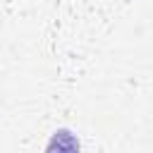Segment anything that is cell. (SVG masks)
Here are the masks:
<instances>
[{
    "instance_id": "6da1fadb",
    "label": "cell",
    "mask_w": 153,
    "mask_h": 153,
    "mask_svg": "<svg viewBox=\"0 0 153 153\" xmlns=\"http://www.w3.org/2000/svg\"><path fill=\"white\" fill-rule=\"evenodd\" d=\"M53 148H67V151H76L79 148V141L67 131V129H62V131H55V136H53V141L48 143V151H53Z\"/></svg>"
}]
</instances>
